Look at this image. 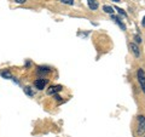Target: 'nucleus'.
Masks as SVG:
<instances>
[{"instance_id": "f257e3e1", "label": "nucleus", "mask_w": 145, "mask_h": 137, "mask_svg": "<svg viewBox=\"0 0 145 137\" xmlns=\"http://www.w3.org/2000/svg\"><path fill=\"white\" fill-rule=\"evenodd\" d=\"M137 132L139 135H142L145 132V117L144 115H139L138 117V129Z\"/></svg>"}, {"instance_id": "f03ea898", "label": "nucleus", "mask_w": 145, "mask_h": 137, "mask_svg": "<svg viewBox=\"0 0 145 137\" xmlns=\"http://www.w3.org/2000/svg\"><path fill=\"white\" fill-rule=\"evenodd\" d=\"M137 76H138V81L140 84V88H142L143 92L145 94V73H144V70L143 69H138Z\"/></svg>"}, {"instance_id": "7ed1b4c3", "label": "nucleus", "mask_w": 145, "mask_h": 137, "mask_svg": "<svg viewBox=\"0 0 145 137\" xmlns=\"http://www.w3.org/2000/svg\"><path fill=\"white\" fill-rule=\"evenodd\" d=\"M46 83H47V80H45V79H38V80H35L34 85L38 90H44L45 86H46Z\"/></svg>"}, {"instance_id": "20e7f679", "label": "nucleus", "mask_w": 145, "mask_h": 137, "mask_svg": "<svg viewBox=\"0 0 145 137\" xmlns=\"http://www.w3.org/2000/svg\"><path fill=\"white\" fill-rule=\"evenodd\" d=\"M129 50H131V52H132L135 57H139V56H140V51H139V47H138L137 44L131 43V44H129Z\"/></svg>"}, {"instance_id": "39448f33", "label": "nucleus", "mask_w": 145, "mask_h": 137, "mask_svg": "<svg viewBox=\"0 0 145 137\" xmlns=\"http://www.w3.org/2000/svg\"><path fill=\"white\" fill-rule=\"evenodd\" d=\"M62 90V86L61 85H57V86H51L48 90H47V94L48 95H56V92Z\"/></svg>"}, {"instance_id": "423d86ee", "label": "nucleus", "mask_w": 145, "mask_h": 137, "mask_svg": "<svg viewBox=\"0 0 145 137\" xmlns=\"http://www.w3.org/2000/svg\"><path fill=\"white\" fill-rule=\"evenodd\" d=\"M111 18L114 20V22H115V23H116L117 26L120 27V28H121L122 30H126V26H125V24L120 21V18H119V17H116V16H112V15H111Z\"/></svg>"}, {"instance_id": "0eeeda50", "label": "nucleus", "mask_w": 145, "mask_h": 137, "mask_svg": "<svg viewBox=\"0 0 145 137\" xmlns=\"http://www.w3.org/2000/svg\"><path fill=\"white\" fill-rule=\"evenodd\" d=\"M87 3H88V7L91 9V10H97L98 9L97 0H87Z\"/></svg>"}, {"instance_id": "6e6552de", "label": "nucleus", "mask_w": 145, "mask_h": 137, "mask_svg": "<svg viewBox=\"0 0 145 137\" xmlns=\"http://www.w3.org/2000/svg\"><path fill=\"white\" fill-rule=\"evenodd\" d=\"M103 10L105 11L106 13H110V15H112V13H114V7H111V6L104 5V6H103Z\"/></svg>"}, {"instance_id": "1a4fd4ad", "label": "nucleus", "mask_w": 145, "mask_h": 137, "mask_svg": "<svg viewBox=\"0 0 145 137\" xmlns=\"http://www.w3.org/2000/svg\"><path fill=\"white\" fill-rule=\"evenodd\" d=\"M1 75H3V78H6V79H12V75H11V73L8 72V70L3 72V73H1Z\"/></svg>"}, {"instance_id": "9d476101", "label": "nucleus", "mask_w": 145, "mask_h": 137, "mask_svg": "<svg viewBox=\"0 0 145 137\" xmlns=\"http://www.w3.org/2000/svg\"><path fill=\"white\" fill-rule=\"evenodd\" d=\"M24 92L28 96H34V92L31 91V89L29 88V86H25V88H24Z\"/></svg>"}, {"instance_id": "9b49d317", "label": "nucleus", "mask_w": 145, "mask_h": 137, "mask_svg": "<svg viewBox=\"0 0 145 137\" xmlns=\"http://www.w3.org/2000/svg\"><path fill=\"white\" fill-rule=\"evenodd\" d=\"M50 72V69H48V68L47 67H39L38 68V73H48Z\"/></svg>"}, {"instance_id": "f8f14e48", "label": "nucleus", "mask_w": 145, "mask_h": 137, "mask_svg": "<svg viewBox=\"0 0 145 137\" xmlns=\"http://www.w3.org/2000/svg\"><path fill=\"white\" fill-rule=\"evenodd\" d=\"M63 4H67V5H72L74 4V0H61Z\"/></svg>"}, {"instance_id": "ddd939ff", "label": "nucleus", "mask_w": 145, "mask_h": 137, "mask_svg": "<svg viewBox=\"0 0 145 137\" xmlns=\"http://www.w3.org/2000/svg\"><path fill=\"white\" fill-rule=\"evenodd\" d=\"M114 9H116V10H117V11H119V13H121V15H122V16H127V15H126V12H125L123 10H122V9H120V7H117V6H115Z\"/></svg>"}, {"instance_id": "4468645a", "label": "nucleus", "mask_w": 145, "mask_h": 137, "mask_svg": "<svg viewBox=\"0 0 145 137\" xmlns=\"http://www.w3.org/2000/svg\"><path fill=\"white\" fill-rule=\"evenodd\" d=\"M134 40H135V43H137V44H139V43H142V38H140V36L137 34V35H135L134 36Z\"/></svg>"}, {"instance_id": "2eb2a0df", "label": "nucleus", "mask_w": 145, "mask_h": 137, "mask_svg": "<svg viewBox=\"0 0 145 137\" xmlns=\"http://www.w3.org/2000/svg\"><path fill=\"white\" fill-rule=\"evenodd\" d=\"M15 1H16L17 4H23V3L27 1V0H15Z\"/></svg>"}, {"instance_id": "dca6fc26", "label": "nucleus", "mask_w": 145, "mask_h": 137, "mask_svg": "<svg viewBox=\"0 0 145 137\" xmlns=\"http://www.w3.org/2000/svg\"><path fill=\"white\" fill-rule=\"evenodd\" d=\"M142 23H143V26L145 27V16H144V18H143V22H142Z\"/></svg>"}, {"instance_id": "f3484780", "label": "nucleus", "mask_w": 145, "mask_h": 137, "mask_svg": "<svg viewBox=\"0 0 145 137\" xmlns=\"http://www.w3.org/2000/svg\"><path fill=\"white\" fill-rule=\"evenodd\" d=\"M112 1H115V3H119V1H120V0H112Z\"/></svg>"}]
</instances>
